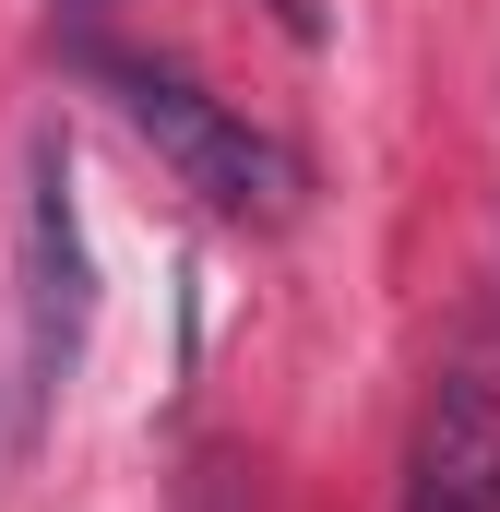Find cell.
<instances>
[{"instance_id": "cell-5", "label": "cell", "mask_w": 500, "mask_h": 512, "mask_svg": "<svg viewBox=\"0 0 500 512\" xmlns=\"http://www.w3.org/2000/svg\"><path fill=\"white\" fill-rule=\"evenodd\" d=\"M84 12H96V0H84Z\"/></svg>"}, {"instance_id": "cell-4", "label": "cell", "mask_w": 500, "mask_h": 512, "mask_svg": "<svg viewBox=\"0 0 500 512\" xmlns=\"http://www.w3.org/2000/svg\"><path fill=\"white\" fill-rule=\"evenodd\" d=\"M179 512H250L239 465H191V501H179Z\"/></svg>"}, {"instance_id": "cell-3", "label": "cell", "mask_w": 500, "mask_h": 512, "mask_svg": "<svg viewBox=\"0 0 500 512\" xmlns=\"http://www.w3.org/2000/svg\"><path fill=\"white\" fill-rule=\"evenodd\" d=\"M405 512H500V393L441 370L405 441Z\"/></svg>"}, {"instance_id": "cell-2", "label": "cell", "mask_w": 500, "mask_h": 512, "mask_svg": "<svg viewBox=\"0 0 500 512\" xmlns=\"http://www.w3.org/2000/svg\"><path fill=\"white\" fill-rule=\"evenodd\" d=\"M96 334V251H84V203H72V155L60 131L24 143V417H48L60 382L84 370Z\"/></svg>"}, {"instance_id": "cell-1", "label": "cell", "mask_w": 500, "mask_h": 512, "mask_svg": "<svg viewBox=\"0 0 500 512\" xmlns=\"http://www.w3.org/2000/svg\"><path fill=\"white\" fill-rule=\"evenodd\" d=\"M96 84L120 96V120L179 167V191H203L215 215H239V227H286L298 215V155L274 143V131H250L227 96H203L191 72H167V60H120V48H96Z\"/></svg>"}]
</instances>
